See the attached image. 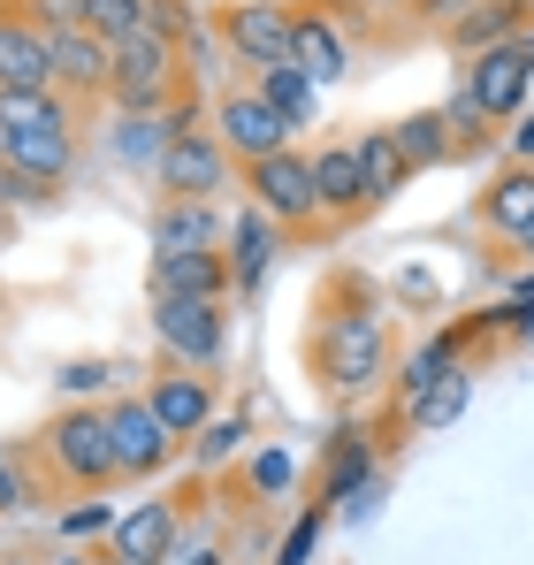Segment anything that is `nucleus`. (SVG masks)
<instances>
[{
  "label": "nucleus",
  "instance_id": "obj_1",
  "mask_svg": "<svg viewBox=\"0 0 534 565\" xmlns=\"http://www.w3.org/2000/svg\"><path fill=\"white\" fill-rule=\"evenodd\" d=\"M306 375L321 397H366L389 375V321H382V282L366 268H337L313 290V321H306Z\"/></svg>",
  "mask_w": 534,
  "mask_h": 565
},
{
  "label": "nucleus",
  "instance_id": "obj_2",
  "mask_svg": "<svg viewBox=\"0 0 534 565\" xmlns=\"http://www.w3.org/2000/svg\"><path fill=\"white\" fill-rule=\"evenodd\" d=\"M15 459L31 473V497H99L107 481H122L115 473V436H107V405H62V413H46L15 444Z\"/></svg>",
  "mask_w": 534,
  "mask_h": 565
},
{
  "label": "nucleus",
  "instance_id": "obj_3",
  "mask_svg": "<svg viewBox=\"0 0 534 565\" xmlns=\"http://www.w3.org/2000/svg\"><path fill=\"white\" fill-rule=\"evenodd\" d=\"M191 70H183V46L161 31H130L115 39V70H107V107L115 115H153V107H177L191 99Z\"/></svg>",
  "mask_w": 534,
  "mask_h": 565
},
{
  "label": "nucleus",
  "instance_id": "obj_4",
  "mask_svg": "<svg viewBox=\"0 0 534 565\" xmlns=\"http://www.w3.org/2000/svg\"><path fill=\"white\" fill-rule=\"evenodd\" d=\"M237 184L253 191V206H260L282 237L321 230V199H313V153H306V146H282V153H267V161H253V169H237Z\"/></svg>",
  "mask_w": 534,
  "mask_h": 565
},
{
  "label": "nucleus",
  "instance_id": "obj_5",
  "mask_svg": "<svg viewBox=\"0 0 534 565\" xmlns=\"http://www.w3.org/2000/svg\"><path fill=\"white\" fill-rule=\"evenodd\" d=\"M229 184H237V161H229V146L214 138L206 115H191L153 161V191H169V199H222Z\"/></svg>",
  "mask_w": 534,
  "mask_h": 565
},
{
  "label": "nucleus",
  "instance_id": "obj_6",
  "mask_svg": "<svg viewBox=\"0 0 534 565\" xmlns=\"http://www.w3.org/2000/svg\"><path fill=\"white\" fill-rule=\"evenodd\" d=\"M206 31H214L222 54L245 62L253 77L275 70V62H290V8H282V0H214V8H206Z\"/></svg>",
  "mask_w": 534,
  "mask_h": 565
},
{
  "label": "nucleus",
  "instance_id": "obj_7",
  "mask_svg": "<svg viewBox=\"0 0 534 565\" xmlns=\"http://www.w3.org/2000/svg\"><path fill=\"white\" fill-rule=\"evenodd\" d=\"M458 93L473 99L496 130H504V122H520V107H527V93H534V31H512L504 46L473 54V62H466V77H458Z\"/></svg>",
  "mask_w": 534,
  "mask_h": 565
},
{
  "label": "nucleus",
  "instance_id": "obj_8",
  "mask_svg": "<svg viewBox=\"0 0 534 565\" xmlns=\"http://www.w3.org/2000/svg\"><path fill=\"white\" fill-rule=\"evenodd\" d=\"M107 436H115V473H122V481H161L183 451V436L161 428V413L146 405V390L107 397Z\"/></svg>",
  "mask_w": 534,
  "mask_h": 565
},
{
  "label": "nucleus",
  "instance_id": "obj_9",
  "mask_svg": "<svg viewBox=\"0 0 534 565\" xmlns=\"http://www.w3.org/2000/svg\"><path fill=\"white\" fill-rule=\"evenodd\" d=\"M214 138L229 146V161H237V169H253V161L282 153V146L298 138V122H290L260 85H229V93L214 99Z\"/></svg>",
  "mask_w": 534,
  "mask_h": 565
},
{
  "label": "nucleus",
  "instance_id": "obj_10",
  "mask_svg": "<svg viewBox=\"0 0 534 565\" xmlns=\"http://www.w3.org/2000/svg\"><path fill=\"white\" fill-rule=\"evenodd\" d=\"M153 337L177 367H222L229 352V298H153Z\"/></svg>",
  "mask_w": 534,
  "mask_h": 565
},
{
  "label": "nucleus",
  "instance_id": "obj_11",
  "mask_svg": "<svg viewBox=\"0 0 534 565\" xmlns=\"http://www.w3.org/2000/svg\"><path fill=\"white\" fill-rule=\"evenodd\" d=\"M146 405L161 413V428L169 436H206L214 428V413H222V382H214V367H161V375L146 382Z\"/></svg>",
  "mask_w": 534,
  "mask_h": 565
},
{
  "label": "nucleus",
  "instance_id": "obj_12",
  "mask_svg": "<svg viewBox=\"0 0 534 565\" xmlns=\"http://www.w3.org/2000/svg\"><path fill=\"white\" fill-rule=\"evenodd\" d=\"M313 199H321V230H359L374 206H366V177H359V138H329L313 146Z\"/></svg>",
  "mask_w": 534,
  "mask_h": 565
},
{
  "label": "nucleus",
  "instance_id": "obj_13",
  "mask_svg": "<svg viewBox=\"0 0 534 565\" xmlns=\"http://www.w3.org/2000/svg\"><path fill=\"white\" fill-rule=\"evenodd\" d=\"M290 70H306L321 93L352 77V31L329 15V0H313V8H290Z\"/></svg>",
  "mask_w": 534,
  "mask_h": 565
},
{
  "label": "nucleus",
  "instance_id": "obj_14",
  "mask_svg": "<svg viewBox=\"0 0 534 565\" xmlns=\"http://www.w3.org/2000/svg\"><path fill=\"white\" fill-rule=\"evenodd\" d=\"M46 62H54V93L77 99V107H99L107 99V70H115V46L70 23V31H46Z\"/></svg>",
  "mask_w": 534,
  "mask_h": 565
},
{
  "label": "nucleus",
  "instance_id": "obj_15",
  "mask_svg": "<svg viewBox=\"0 0 534 565\" xmlns=\"http://www.w3.org/2000/svg\"><path fill=\"white\" fill-rule=\"evenodd\" d=\"M183 520H191V497H153V504H138V512L115 520L107 551L122 565H169L183 543Z\"/></svg>",
  "mask_w": 534,
  "mask_h": 565
},
{
  "label": "nucleus",
  "instance_id": "obj_16",
  "mask_svg": "<svg viewBox=\"0 0 534 565\" xmlns=\"http://www.w3.org/2000/svg\"><path fill=\"white\" fill-rule=\"evenodd\" d=\"M512 31H534V0H466L436 39H444L450 54H466V62H473V54L504 46Z\"/></svg>",
  "mask_w": 534,
  "mask_h": 565
},
{
  "label": "nucleus",
  "instance_id": "obj_17",
  "mask_svg": "<svg viewBox=\"0 0 534 565\" xmlns=\"http://www.w3.org/2000/svg\"><path fill=\"white\" fill-rule=\"evenodd\" d=\"M54 85V62H46V31L0 0V93H46Z\"/></svg>",
  "mask_w": 534,
  "mask_h": 565
},
{
  "label": "nucleus",
  "instance_id": "obj_18",
  "mask_svg": "<svg viewBox=\"0 0 534 565\" xmlns=\"http://www.w3.org/2000/svg\"><path fill=\"white\" fill-rule=\"evenodd\" d=\"M146 290H153V298H229V253H222V245L153 253V260H146Z\"/></svg>",
  "mask_w": 534,
  "mask_h": 565
},
{
  "label": "nucleus",
  "instance_id": "obj_19",
  "mask_svg": "<svg viewBox=\"0 0 534 565\" xmlns=\"http://www.w3.org/2000/svg\"><path fill=\"white\" fill-rule=\"evenodd\" d=\"M473 222L489 230V237H527L534 230V161H512V169H496L489 184L473 191Z\"/></svg>",
  "mask_w": 534,
  "mask_h": 565
},
{
  "label": "nucleus",
  "instance_id": "obj_20",
  "mask_svg": "<svg viewBox=\"0 0 534 565\" xmlns=\"http://www.w3.org/2000/svg\"><path fill=\"white\" fill-rule=\"evenodd\" d=\"M146 230H153V253H199V245L229 237L214 199H169V191H153V222Z\"/></svg>",
  "mask_w": 534,
  "mask_h": 565
},
{
  "label": "nucleus",
  "instance_id": "obj_21",
  "mask_svg": "<svg viewBox=\"0 0 534 565\" xmlns=\"http://www.w3.org/2000/svg\"><path fill=\"white\" fill-rule=\"evenodd\" d=\"M222 253H229V290H237V298H253V290L267 282V268H275V253H282V230L267 222L260 206H245V214L229 222Z\"/></svg>",
  "mask_w": 534,
  "mask_h": 565
},
{
  "label": "nucleus",
  "instance_id": "obj_22",
  "mask_svg": "<svg viewBox=\"0 0 534 565\" xmlns=\"http://www.w3.org/2000/svg\"><path fill=\"white\" fill-rule=\"evenodd\" d=\"M191 115H199V93L177 99V107H153V115H122V130H115V161H122V169H153L161 146L177 138Z\"/></svg>",
  "mask_w": 534,
  "mask_h": 565
},
{
  "label": "nucleus",
  "instance_id": "obj_23",
  "mask_svg": "<svg viewBox=\"0 0 534 565\" xmlns=\"http://www.w3.org/2000/svg\"><path fill=\"white\" fill-rule=\"evenodd\" d=\"M389 138H397V153H405V169H413V177L450 169V115H444V107H413V115H397V122H389Z\"/></svg>",
  "mask_w": 534,
  "mask_h": 565
},
{
  "label": "nucleus",
  "instance_id": "obj_24",
  "mask_svg": "<svg viewBox=\"0 0 534 565\" xmlns=\"http://www.w3.org/2000/svg\"><path fill=\"white\" fill-rule=\"evenodd\" d=\"M359 177H366V206H374V214H382V206H389L397 191L413 184V169H405V153H397V138H389V122L359 138Z\"/></svg>",
  "mask_w": 534,
  "mask_h": 565
},
{
  "label": "nucleus",
  "instance_id": "obj_25",
  "mask_svg": "<svg viewBox=\"0 0 534 565\" xmlns=\"http://www.w3.org/2000/svg\"><path fill=\"white\" fill-rule=\"evenodd\" d=\"M374 467H382V451H374L359 428H344L337 451H329V467H321V489H329V497H359V489L374 481Z\"/></svg>",
  "mask_w": 534,
  "mask_h": 565
},
{
  "label": "nucleus",
  "instance_id": "obj_26",
  "mask_svg": "<svg viewBox=\"0 0 534 565\" xmlns=\"http://www.w3.org/2000/svg\"><path fill=\"white\" fill-rule=\"evenodd\" d=\"M260 93L290 115V122H313V107H321V85L306 77V70H290V62H275V70H260Z\"/></svg>",
  "mask_w": 534,
  "mask_h": 565
},
{
  "label": "nucleus",
  "instance_id": "obj_27",
  "mask_svg": "<svg viewBox=\"0 0 534 565\" xmlns=\"http://www.w3.org/2000/svg\"><path fill=\"white\" fill-rule=\"evenodd\" d=\"M85 31H99L107 46L130 39V31H146V0H85Z\"/></svg>",
  "mask_w": 534,
  "mask_h": 565
},
{
  "label": "nucleus",
  "instance_id": "obj_28",
  "mask_svg": "<svg viewBox=\"0 0 534 565\" xmlns=\"http://www.w3.org/2000/svg\"><path fill=\"white\" fill-rule=\"evenodd\" d=\"M458 405H466V367H450V375L413 405V420H405V428H444V420H458Z\"/></svg>",
  "mask_w": 534,
  "mask_h": 565
},
{
  "label": "nucleus",
  "instance_id": "obj_29",
  "mask_svg": "<svg viewBox=\"0 0 534 565\" xmlns=\"http://www.w3.org/2000/svg\"><path fill=\"white\" fill-rule=\"evenodd\" d=\"M206 23V0H146V31H161V39H191Z\"/></svg>",
  "mask_w": 534,
  "mask_h": 565
},
{
  "label": "nucleus",
  "instance_id": "obj_30",
  "mask_svg": "<svg viewBox=\"0 0 534 565\" xmlns=\"http://www.w3.org/2000/svg\"><path fill=\"white\" fill-rule=\"evenodd\" d=\"M31 504V473L15 459V444H0V512H23Z\"/></svg>",
  "mask_w": 534,
  "mask_h": 565
},
{
  "label": "nucleus",
  "instance_id": "obj_31",
  "mask_svg": "<svg viewBox=\"0 0 534 565\" xmlns=\"http://www.w3.org/2000/svg\"><path fill=\"white\" fill-rule=\"evenodd\" d=\"M39 31H70V23H85V0H15Z\"/></svg>",
  "mask_w": 534,
  "mask_h": 565
},
{
  "label": "nucleus",
  "instance_id": "obj_32",
  "mask_svg": "<svg viewBox=\"0 0 534 565\" xmlns=\"http://www.w3.org/2000/svg\"><path fill=\"white\" fill-rule=\"evenodd\" d=\"M99 527H107V535H115V520H107V504H70V512H62V535H70V543H85V535H99Z\"/></svg>",
  "mask_w": 534,
  "mask_h": 565
},
{
  "label": "nucleus",
  "instance_id": "obj_33",
  "mask_svg": "<svg viewBox=\"0 0 534 565\" xmlns=\"http://www.w3.org/2000/svg\"><path fill=\"white\" fill-rule=\"evenodd\" d=\"M237 436H245V420H214V436H191V444H199V459H222V451H237Z\"/></svg>",
  "mask_w": 534,
  "mask_h": 565
},
{
  "label": "nucleus",
  "instance_id": "obj_34",
  "mask_svg": "<svg viewBox=\"0 0 534 565\" xmlns=\"http://www.w3.org/2000/svg\"><path fill=\"white\" fill-rule=\"evenodd\" d=\"M107 375H115L107 360H77V367L62 375V390H70V397H85V390H99V382H107Z\"/></svg>",
  "mask_w": 534,
  "mask_h": 565
},
{
  "label": "nucleus",
  "instance_id": "obj_35",
  "mask_svg": "<svg viewBox=\"0 0 534 565\" xmlns=\"http://www.w3.org/2000/svg\"><path fill=\"white\" fill-rule=\"evenodd\" d=\"M253 481H260V489H282V481H290V459H282V451H260V459H253Z\"/></svg>",
  "mask_w": 534,
  "mask_h": 565
},
{
  "label": "nucleus",
  "instance_id": "obj_36",
  "mask_svg": "<svg viewBox=\"0 0 534 565\" xmlns=\"http://www.w3.org/2000/svg\"><path fill=\"white\" fill-rule=\"evenodd\" d=\"M46 565H122L115 551H46Z\"/></svg>",
  "mask_w": 534,
  "mask_h": 565
},
{
  "label": "nucleus",
  "instance_id": "obj_37",
  "mask_svg": "<svg viewBox=\"0 0 534 565\" xmlns=\"http://www.w3.org/2000/svg\"><path fill=\"white\" fill-rule=\"evenodd\" d=\"M313 535H321V520H306V527L290 535V551H282V565H306V551H313Z\"/></svg>",
  "mask_w": 534,
  "mask_h": 565
},
{
  "label": "nucleus",
  "instance_id": "obj_38",
  "mask_svg": "<svg viewBox=\"0 0 534 565\" xmlns=\"http://www.w3.org/2000/svg\"><path fill=\"white\" fill-rule=\"evenodd\" d=\"M512 146H520V153L534 161V115H520V138H512Z\"/></svg>",
  "mask_w": 534,
  "mask_h": 565
},
{
  "label": "nucleus",
  "instance_id": "obj_39",
  "mask_svg": "<svg viewBox=\"0 0 534 565\" xmlns=\"http://www.w3.org/2000/svg\"><path fill=\"white\" fill-rule=\"evenodd\" d=\"M0 565H46L39 551H0Z\"/></svg>",
  "mask_w": 534,
  "mask_h": 565
},
{
  "label": "nucleus",
  "instance_id": "obj_40",
  "mask_svg": "<svg viewBox=\"0 0 534 565\" xmlns=\"http://www.w3.org/2000/svg\"><path fill=\"white\" fill-rule=\"evenodd\" d=\"M15 222H23V214H8V206H0V245H8V237H15Z\"/></svg>",
  "mask_w": 534,
  "mask_h": 565
},
{
  "label": "nucleus",
  "instance_id": "obj_41",
  "mask_svg": "<svg viewBox=\"0 0 534 565\" xmlns=\"http://www.w3.org/2000/svg\"><path fill=\"white\" fill-rule=\"evenodd\" d=\"M512 245H520V253H527V260H534V230H527V237H512Z\"/></svg>",
  "mask_w": 534,
  "mask_h": 565
},
{
  "label": "nucleus",
  "instance_id": "obj_42",
  "mask_svg": "<svg viewBox=\"0 0 534 565\" xmlns=\"http://www.w3.org/2000/svg\"><path fill=\"white\" fill-rule=\"evenodd\" d=\"M520 337H527V344H534V306H527V321H520Z\"/></svg>",
  "mask_w": 534,
  "mask_h": 565
},
{
  "label": "nucleus",
  "instance_id": "obj_43",
  "mask_svg": "<svg viewBox=\"0 0 534 565\" xmlns=\"http://www.w3.org/2000/svg\"><path fill=\"white\" fill-rule=\"evenodd\" d=\"M191 565H214V558H191Z\"/></svg>",
  "mask_w": 534,
  "mask_h": 565
},
{
  "label": "nucleus",
  "instance_id": "obj_44",
  "mask_svg": "<svg viewBox=\"0 0 534 565\" xmlns=\"http://www.w3.org/2000/svg\"><path fill=\"white\" fill-rule=\"evenodd\" d=\"M0 306H8V290H0Z\"/></svg>",
  "mask_w": 534,
  "mask_h": 565
}]
</instances>
